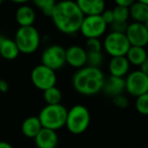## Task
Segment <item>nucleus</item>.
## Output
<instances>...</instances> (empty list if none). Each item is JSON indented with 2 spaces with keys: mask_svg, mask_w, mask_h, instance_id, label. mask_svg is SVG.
I'll return each mask as SVG.
<instances>
[{
  "mask_svg": "<svg viewBox=\"0 0 148 148\" xmlns=\"http://www.w3.org/2000/svg\"><path fill=\"white\" fill-rule=\"evenodd\" d=\"M84 15L79 9L75 1H60L57 2L52 13V21L55 27L61 33L73 35L79 32Z\"/></svg>",
  "mask_w": 148,
  "mask_h": 148,
  "instance_id": "obj_1",
  "label": "nucleus"
},
{
  "mask_svg": "<svg viewBox=\"0 0 148 148\" xmlns=\"http://www.w3.org/2000/svg\"><path fill=\"white\" fill-rule=\"evenodd\" d=\"M105 78L99 68L84 66L75 72L72 77V85L80 95H95L103 90Z\"/></svg>",
  "mask_w": 148,
  "mask_h": 148,
  "instance_id": "obj_2",
  "label": "nucleus"
},
{
  "mask_svg": "<svg viewBox=\"0 0 148 148\" xmlns=\"http://www.w3.org/2000/svg\"><path fill=\"white\" fill-rule=\"evenodd\" d=\"M68 110L63 105H46L40 112L39 118L42 127L53 131L65 126Z\"/></svg>",
  "mask_w": 148,
  "mask_h": 148,
  "instance_id": "obj_3",
  "label": "nucleus"
},
{
  "mask_svg": "<svg viewBox=\"0 0 148 148\" xmlns=\"http://www.w3.org/2000/svg\"><path fill=\"white\" fill-rule=\"evenodd\" d=\"M90 124V113L83 105H75L67 111L65 126L74 135L84 133Z\"/></svg>",
  "mask_w": 148,
  "mask_h": 148,
  "instance_id": "obj_4",
  "label": "nucleus"
},
{
  "mask_svg": "<svg viewBox=\"0 0 148 148\" xmlns=\"http://www.w3.org/2000/svg\"><path fill=\"white\" fill-rule=\"evenodd\" d=\"M15 45L19 53L32 54L38 50L41 42L40 33L34 25L32 27H19L14 36Z\"/></svg>",
  "mask_w": 148,
  "mask_h": 148,
  "instance_id": "obj_5",
  "label": "nucleus"
},
{
  "mask_svg": "<svg viewBox=\"0 0 148 148\" xmlns=\"http://www.w3.org/2000/svg\"><path fill=\"white\" fill-rule=\"evenodd\" d=\"M130 47L131 46L125 34L115 33V32L108 34L103 42V48L112 58L126 56Z\"/></svg>",
  "mask_w": 148,
  "mask_h": 148,
  "instance_id": "obj_6",
  "label": "nucleus"
},
{
  "mask_svg": "<svg viewBox=\"0 0 148 148\" xmlns=\"http://www.w3.org/2000/svg\"><path fill=\"white\" fill-rule=\"evenodd\" d=\"M31 80L38 89L44 91L50 87L56 86L57 75L54 70L40 64L34 67L32 70Z\"/></svg>",
  "mask_w": 148,
  "mask_h": 148,
  "instance_id": "obj_7",
  "label": "nucleus"
},
{
  "mask_svg": "<svg viewBox=\"0 0 148 148\" xmlns=\"http://www.w3.org/2000/svg\"><path fill=\"white\" fill-rule=\"evenodd\" d=\"M125 90L135 97L148 93V75L140 70L128 73L125 78Z\"/></svg>",
  "mask_w": 148,
  "mask_h": 148,
  "instance_id": "obj_8",
  "label": "nucleus"
},
{
  "mask_svg": "<svg viewBox=\"0 0 148 148\" xmlns=\"http://www.w3.org/2000/svg\"><path fill=\"white\" fill-rule=\"evenodd\" d=\"M42 65L56 70L61 69L66 64L65 59V48L60 45H51L43 51L41 56Z\"/></svg>",
  "mask_w": 148,
  "mask_h": 148,
  "instance_id": "obj_9",
  "label": "nucleus"
},
{
  "mask_svg": "<svg viewBox=\"0 0 148 148\" xmlns=\"http://www.w3.org/2000/svg\"><path fill=\"white\" fill-rule=\"evenodd\" d=\"M108 25L103 21L101 15L84 16L81 23L79 32L83 37L88 39H99L107 31Z\"/></svg>",
  "mask_w": 148,
  "mask_h": 148,
  "instance_id": "obj_10",
  "label": "nucleus"
},
{
  "mask_svg": "<svg viewBox=\"0 0 148 148\" xmlns=\"http://www.w3.org/2000/svg\"><path fill=\"white\" fill-rule=\"evenodd\" d=\"M125 36L131 47L145 48L148 43L147 25L134 23V21L132 23H128Z\"/></svg>",
  "mask_w": 148,
  "mask_h": 148,
  "instance_id": "obj_11",
  "label": "nucleus"
},
{
  "mask_svg": "<svg viewBox=\"0 0 148 148\" xmlns=\"http://www.w3.org/2000/svg\"><path fill=\"white\" fill-rule=\"evenodd\" d=\"M66 63L76 69L86 66V51L78 45H73L65 49Z\"/></svg>",
  "mask_w": 148,
  "mask_h": 148,
  "instance_id": "obj_12",
  "label": "nucleus"
},
{
  "mask_svg": "<svg viewBox=\"0 0 148 148\" xmlns=\"http://www.w3.org/2000/svg\"><path fill=\"white\" fill-rule=\"evenodd\" d=\"M34 139L38 148H56L59 142L57 131L45 128H42V130Z\"/></svg>",
  "mask_w": 148,
  "mask_h": 148,
  "instance_id": "obj_13",
  "label": "nucleus"
},
{
  "mask_svg": "<svg viewBox=\"0 0 148 148\" xmlns=\"http://www.w3.org/2000/svg\"><path fill=\"white\" fill-rule=\"evenodd\" d=\"M76 4L84 16L101 15L106 9V3L103 0H78Z\"/></svg>",
  "mask_w": 148,
  "mask_h": 148,
  "instance_id": "obj_14",
  "label": "nucleus"
},
{
  "mask_svg": "<svg viewBox=\"0 0 148 148\" xmlns=\"http://www.w3.org/2000/svg\"><path fill=\"white\" fill-rule=\"evenodd\" d=\"M129 16L132 17L134 23H139L147 25L148 23V1L139 0L133 1L129 7Z\"/></svg>",
  "mask_w": 148,
  "mask_h": 148,
  "instance_id": "obj_15",
  "label": "nucleus"
},
{
  "mask_svg": "<svg viewBox=\"0 0 148 148\" xmlns=\"http://www.w3.org/2000/svg\"><path fill=\"white\" fill-rule=\"evenodd\" d=\"M130 63L128 62L125 56L122 57H113L111 58L109 63V71L110 75L114 77H120L125 78L129 73Z\"/></svg>",
  "mask_w": 148,
  "mask_h": 148,
  "instance_id": "obj_16",
  "label": "nucleus"
},
{
  "mask_svg": "<svg viewBox=\"0 0 148 148\" xmlns=\"http://www.w3.org/2000/svg\"><path fill=\"white\" fill-rule=\"evenodd\" d=\"M125 90V78L114 77L110 75L108 78H105L103 90L106 95L112 97L121 95Z\"/></svg>",
  "mask_w": 148,
  "mask_h": 148,
  "instance_id": "obj_17",
  "label": "nucleus"
},
{
  "mask_svg": "<svg viewBox=\"0 0 148 148\" xmlns=\"http://www.w3.org/2000/svg\"><path fill=\"white\" fill-rule=\"evenodd\" d=\"M15 19L19 27H32L36 21L35 9L29 5H21L15 12Z\"/></svg>",
  "mask_w": 148,
  "mask_h": 148,
  "instance_id": "obj_18",
  "label": "nucleus"
},
{
  "mask_svg": "<svg viewBox=\"0 0 148 148\" xmlns=\"http://www.w3.org/2000/svg\"><path fill=\"white\" fill-rule=\"evenodd\" d=\"M19 51L12 39L0 37V56L6 60H14L18 57Z\"/></svg>",
  "mask_w": 148,
  "mask_h": 148,
  "instance_id": "obj_19",
  "label": "nucleus"
},
{
  "mask_svg": "<svg viewBox=\"0 0 148 148\" xmlns=\"http://www.w3.org/2000/svg\"><path fill=\"white\" fill-rule=\"evenodd\" d=\"M42 125L40 123L39 118L32 116L29 117L21 124V132L27 138H35L40 131L42 130Z\"/></svg>",
  "mask_w": 148,
  "mask_h": 148,
  "instance_id": "obj_20",
  "label": "nucleus"
},
{
  "mask_svg": "<svg viewBox=\"0 0 148 148\" xmlns=\"http://www.w3.org/2000/svg\"><path fill=\"white\" fill-rule=\"evenodd\" d=\"M125 57L127 58L130 64L138 66V67L148 60L147 52H146L145 48L141 47H130Z\"/></svg>",
  "mask_w": 148,
  "mask_h": 148,
  "instance_id": "obj_21",
  "label": "nucleus"
},
{
  "mask_svg": "<svg viewBox=\"0 0 148 148\" xmlns=\"http://www.w3.org/2000/svg\"><path fill=\"white\" fill-rule=\"evenodd\" d=\"M44 99L47 105H59L61 103L62 92L57 86L50 87L43 91Z\"/></svg>",
  "mask_w": 148,
  "mask_h": 148,
  "instance_id": "obj_22",
  "label": "nucleus"
},
{
  "mask_svg": "<svg viewBox=\"0 0 148 148\" xmlns=\"http://www.w3.org/2000/svg\"><path fill=\"white\" fill-rule=\"evenodd\" d=\"M56 3L54 0H36L34 1V4L40 8L43 13L46 15V16H52V13H53L54 7H55Z\"/></svg>",
  "mask_w": 148,
  "mask_h": 148,
  "instance_id": "obj_23",
  "label": "nucleus"
},
{
  "mask_svg": "<svg viewBox=\"0 0 148 148\" xmlns=\"http://www.w3.org/2000/svg\"><path fill=\"white\" fill-rule=\"evenodd\" d=\"M113 16H114V23H127L128 18H129V8H125V7L118 6L116 5L113 9Z\"/></svg>",
  "mask_w": 148,
  "mask_h": 148,
  "instance_id": "obj_24",
  "label": "nucleus"
},
{
  "mask_svg": "<svg viewBox=\"0 0 148 148\" xmlns=\"http://www.w3.org/2000/svg\"><path fill=\"white\" fill-rule=\"evenodd\" d=\"M103 61V56L101 52H86V66L99 68Z\"/></svg>",
  "mask_w": 148,
  "mask_h": 148,
  "instance_id": "obj_25",
  "label": "nucleus"
},
{
  "mask_svg": "<svg viewBox=\"0 0 148 148\" xmlns=\"http://www.w3.org/2000/svg\"><path fill=\"white\" fill-rule=\"evenodd\" d=\"M135 108L138 113L141 114V115H148V93L136 97Z\"/></svg>",
  "mask_w": 148,
  "mask_h": 148,
  "instance_id": "obj_26",
  "label": "nucleus"
},
{
  "mask_svg": "<svg viewBox=\"0 0 148 148\" xmlns=\"http://www.w3.org/2000/svg\"><path fill=\"white\" fill-rule=\"evenodd\" d=\"M103 43L99 39H88L86 40L84 50L86 52H101Z\"/></svg>",
  "mask_w": 148,
  "mask_h": 148,
  "instance_id": "obj_27",
  "label": "nucleus"
},
{
  "mask_svg": "<svg viewBox=\"0 0 148 148\" xmlns=\"http://www.w3.org/2000/svg\"><path fill=\"white\" fill-rule=\"evenodd\" d=\"M113 101L118 108H122V109L127 108L128 106H129V101H128L125 97H123L122 95L113 97Z\"/></svg>",
  "mask_w": 148,
  "mask_h": 148,
  "instance_id": "obj_28",
  "label": "nucleus"
},
{
  "mask_svg": "<svg viewBox=\"0 0 148 148\" xmlns=\"http://www.w3.org/2000/svg\"><path fill=\"white\" fill-rule=\"evenodd\" d=\"M101 16L107 25H111L112 23H114V16H113V11H112V9H105V10L103 11V13L101 14Z\"/></svg>",
  "mask_w": 148,
  "mask_h": 148,
  "instance_id": "obj_29",
  "label": "nucleus"
},
{
  "mask_svg": "<svg viewBox=\"0 0 148 148\" xmlns=\"http://www.w3.org/2000/svg\"><path fill=\"white\" fill-rule=\"evenodd\" d=\"M128 27V23H113L111 25L112 32H115V33H120V34H125L126 29Z\"/></svg>",
  "mask_w": 148,
  "mask_h": 148,
  "instance_id": "obj_30",
  "label": "nucleus"
},
{
  "mask_svg": "<svg viewBox=\"0 0 148 148\" xmlns=\"http://www.w3.org/2000/svg\"><path fill=\"white\" fill-rule=\"evenodd\" d=\"M132 3H133V0H117V1L115 2V4L118 5V6L129 8V7L132 5Z\"/></svg>",
  "mask_w": 148,
  "mask_h": 148,
  "instance_id": "obj_31",
  "label": "nucleus"
},
{
  "mask_svg": "<svg viewBox=\"0 0 148 148\" xmlns=\"http://www.w3.org/2000/svg\"><path fill=\"white\" fill-rule=\"evenodd\" d=\"M8 87H9V84L6 80L0 79V91H1V92H6Z\"/></svg>",
  "mask_w": 148,
  "mask_h": 148,
  "instance_id": "obj_32",
  "label": "nucleus"
},
{
  "mask_svg": "<svg viewBox=\"0 0 148 148\" xmlns=\"http://www.w3.org/2000/svg\"><path fill=\"white\" fill-rule=\"evenodd\" d=\"M140 67V71L142 72V73L146 74V75H148V60L147 61H145L144 63H142L141 65L139 66Z\"/></svg>",
  "mask_w": 148,
  "mask_h": 148,
  "instance_id": "obj_33",
  "label": "nucleus"
},
{
  "mask_svg": "<svg viewBox=\"0 0 148 148\" xmlns=\"http://www.w3.org/2000/svg\"><path fill=\"white\" fill-rule=\"evenodd\" d=\"M0 148H13L11 144L5 141H0Z\"/></svg>",
  "mask_w": 148,
  "mask_h": 148,
  "instance_id": "obj_34",
  "label": "nucleus"
},
{
  "mask_svg": "<svg viewBox=\"0 0 148 148\" xmlns=\"http://www.w3.org/2000/svg\"><path fill=\"white\" fill-rule=\"evenodd\" d=\"M1 3H2V2H1V1H0V4H1Z\"/></svg>",
  "mask_w": 148,
  "mask_h": 148,
  "instance_id": "obj_35",
  "label": "nucleus"
}]
</instances>
